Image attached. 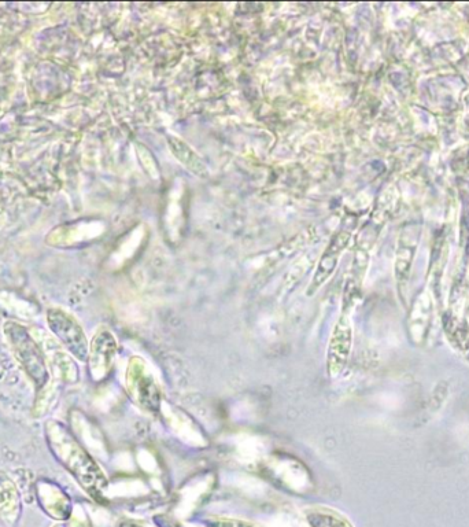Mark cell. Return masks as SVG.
<instances>
[{"mask_svg":"<svg viewBox=\"0 0 469 527\" xmlns=\"http://www.w3.org/2000/svg\"><path fill=\"white\" fill-rule=\"evenodd\" d=\"M128 388L136 403L149 412L160 409L161 392L143 360L134 357L128 368Z\"/></svg>","mask_w":469,"mask_h":527,"instance_id":"cell-1","label":"cell"},{"mask_svg":"<svg viewBox=\"0 0 469 527\" xmlns=\"http://www.w3.org/2000/svg\"><path fill=\"white\" fill-rule=\"evenodd\" d=\"M353 346V326L347 312H342L332 331L327 348V372L331 378L339 377L347 366Z\"/></svg>","mask_w":469,"mask_h":527,"instance_id":"cell-2","label":"cell"},{"mask_svg":"<svg viewBox=\"0 0 469 527\" xmlns=\"http://www.w3.org/2000/svg\"><path fill=\"white\" fill-rule=\"evenodd\" d=\"M349 241V231H338L334 237L331 238L326 250L321 254L319 263H317L315 269V274H313L308 290H306V294H308L309 297L315 296L317 291L326 285L331 276L334 275L339 260H341L343 250L347 248Z\"/></svg>","mask_w":469,"mask_h":527,"instance_id":"cell-3","label":"cell"},{"mask_svg":"<svg viewBox=\"0 0 469 527\" xmlns=\"http://www.w3.org/2000/svg\"><path fill=\"white\" fill-rule=\"evenodd\" d=\"M50 323L51 327L55 329V333L64 341V344L80 360H86L88 355L87 338L76 320L70 318L66 313L61 312L58 316L57 313L53 312V316H50Z\"/></svg>","mask_w":469,"mask_h":527,"instance_id":"cell-4","label":"cell"},{"mask_svg":"<svg viewBox=\"0 0 469 527\" xmlns=\"http://www.w3.org/2000/svg\"><path fill=\"white\" fill-rule=\"evenodd\" d=\"M166 140H168V146L172 151L173 157H175L180 164H183L184 168H187L188 171L194 173L199 179L210 178L208 165L202 160V157L199 156L194 147L188 145L186 140L179 138V136L176 135H169Z\"/></svg>","mask_w":469,"mask_h":527,"instance_id":"cell-5","label":"cell"},{"mask_svg":"<svg viewBox=\"0 0 469 527\" xmlns=\"http://www.w3.org/2000/svg\"><path fill=\"white\" fill-rule=\"evenodd\" d=\"M117 342L109 331H101L96 335L92 344V368L96 374L105 375L112 366L113 357L116 356Z\"/></svg>","mask_w":469,"mask_h":527,"instance_id":"cell-6","label":"cell"},{"mask_svg":"<svg viewBox=\"0 0 469 527\" xmlns=\"http://www.w3.org/2000/svg\"><path fill=\"white\" fill-rule=\"evenodd\" d=\"M305 521L309 527H354L342 514L330 508H309L305 511Z\"/></svg>","mask_w":469,"mask_h":527,"instance_id":"cell-7","label":"cell"},{"mask_svg":"<svg viewBox=\"0 0 469 527\" xmlns=\"http://www.w3.org/2000/svg\"><path fill=\"white\" fill-rule=\"evenodd\" d=\"M17 490L7 479H0V517L6 522H13L20 510Z\"/></svg>","mask_w":469,"mask_h":527,"instance_id":"cell-8","label":"cell"},{"mask_svg":"<svg viewBox=\"0 0 469 527\" xmlns=\"http://www.w3.org/2000/svg\"><path fill=\"white\" fill-rule=\"evenodd\" d=\"M446 333H448L450 345L469 360V327L449 324L446 326Z\"/></svg>","mask_w":469,"mask_h":527,"instance_id":"cell-9","label":"cell"},{"mask_svg":"<svg viewBox=\"0 0 469 527\" xmlns=\"http://www.w3.org/2000/svg\"><path fill=\"white\" fill-rule=\"evenodd\" d=\"M136 151H138V157L144 172L149 175L150 179L160 180V168H158L157 161H155V157L149 150V147L144 146L143 143H139L136 146Z\"/></svg>","mask_w":469,"mask_h":527,"instance_id":"cell-10","label":"cell"},{"mask_svg":"<svg viewBox=\"0 0 469 527\" xmlns=\"http://www.w3.org/2000/svg\"><path fill=\"white\" fill-rule=\"evenodd\" d=\"M203 523H205L206 527H262L256 525V523L231 518H210L203 521Z\"/></svg>","mask_w":469,"mask_h":527,"instance_id":"cell-11","label":"cell"},{"mask_svg":"<svg viewBox=\"0 0 469 527\" xmlns=\"http://www.w3.org/2000/svg\"><path fill=\"white\" fill-rule=\"evenodd\" d=\"M55 527H62V526H55Z\"/></svg>","mask_w":469,"mask_h":527,"instance_id":"cell-12","label":"cell"}]
</instances>
